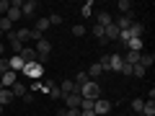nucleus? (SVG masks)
Masks as SVG:
<instances>
[{
	"label": "nucleus",
	"mask_w": 155,
	"mask_h": 116,
	"mask_svg": "<svg viewBox=\"0 0 155 116\" xmlns=\"http://www.w3.org/2000/svg\"><path fill=\"white\" fill-rule=\"evenodd\" d=\"M78 93H80V98L96 101V98H101V85L96 83V80H88V83H83L80 88H78Z\"/></svg>",
	"instance_id": "obj_1"
},
{
	"label": "nucleus",
	"mask_w": 155,
	"mask_h": 116,
	"mask_svg": "<svg viewBox=\"0 0 155 116\" xmlns=\"http://www.w3.org/2000/svg\"><path fill=\"white\" fill-rule=\"evenodd\" d=\"M34 52H36V62H39V65H44V62H47V57H49V52H52L49 39H39V41H36V47H34Z\"/></svg>",
	"instance_id": "obj_2"
},
{
	"label": "nucleus",
	"mask_w": 155,
	"mask_h": 116,
	"mask_svg": "<svg viewBox=\"0 0 155 116\" xmlns=\"http://www.w3.org/2000/svg\"><path fill=\"white\" fill-rule=\"evenodd\" d=\"M21 75H26V80H41V75H44V65H39V62H28V65H23Z\"/></svg>",
	"instance_id": "obj_3"
},
{
	"label": "nucleus",
	"mask_w": 155,
	"mask_h": 116,
	"mask_svg": "<svg viewBox=\"0 0 155 116\" xmlns=\"http://www.w3.org/2000/svg\"><path fill=\"white\" fill-rule=\"evenodd\" d=\"M111 111V101H106V98H96L93 101V114L96 116H106Z\"/></svg>",
	"instance_id": "obj_4"
},
{
	"label": "nucleus",
	"mask_w": 155,
	"mask_h": 116,
	"mask_svg": "<svg viewBox=\"0 0 155 116\" xmlns=\"http://www.w3.org/2000/svg\"><path fill=\"white\" fill-rule=\"evenodd\" d=\"M16 83H18V72H13V70H5L3 75H0V85H3V88H13Z\"/></svg>",
	"instance_id": "obj_5"
},
{
	"label": "nucleus",
	"mask_w": 155,
	"mask_h": 116,
	"mask_svg": "<svg viewBox=\"0 0 155 116\" xmlns=\"http://www.w3.org/2000/svg\"><path fill=\"white\" fill-rule=\"evenodd\" d=\"M36 8H39L36 0H23V5H21V16H23V18H31L34 13H36Z\"/></svg>",
	"instance_id": "obj_6"
},
{
	"label": "nucleus",
	"mask_w": 155,
	"mask_h": 116,
	"mask_svg": "<svg viewBox=\"0 0 155 116\" xmlns=\"http://www.w3.org/2000/svg\"><path fill=\"white\" fill-rule=\"evenodd\" d=\"M122 67H124L122 54H109V72H122Z\"/></svg>",
	"instance_id": "obj_7"
},
{
	"label": "nucleus",
	"mask_w": 155,
	"mask_h": 116,
	"mask_svg": "<svg viewBox=\"0 0 155 116\" xmlns=\"http://www.w3.org/2000/svg\"><path fill=\"white\" fill-rule=\"evenodd\" d=\"M127 31H129V36H132V39H142L145 36V26L140 21H132V26H129Z\"/></svg>",
	"instance_id": "obj_8"
},
{
	"label": "nucleus",
	"mask_w": 155,
	"mask_h": 116,
	"mask_svg": "<svg viewBox=\"0 0 155 116\" xmlns=\"http://www.w3.org/2000/svg\"><path fill=\"white\" fill-rule=\"evenodd\" d=\"M85 75H88V80H96V83H98V77L104 75V67H101L98 62H93V65L88 67V72H85Z\"/></svg>",
	"instance_id": "obj_9"
},
{
	"label": "nucleus",
	"mask_w": 155,
	"mask_h": 116,
	"mask_svg": "<svg viewBox=\"0 0 155 116\" xmlns=\"http://www.w3.org/2000/svg\"><path fill=\"white\" fill-rule=\"evenodd\" d=\"M62 101L67 103V108H80V93H70V95H62Z\"/></svg>",
	"instance_id": "obj_10"
},
{
	"label": "nucleus",
	"mask_w": 155,
	"mask_h": 116,
	"mask_svg": "<svg viewBox=\"0 0 155 116\" xmlns=\"http://www.w3.org/2000/svg\"><path fill=\"white\" fill-rule=\"evenodd\" d=\"M18 57L23 60V65H28V62H36V52H34V49H28V47H23V49L18 52Z\"/></svg>",
	"instance_id": "obj_11"
},
{
	"label": "nucleus",
	"mask_w": 155,
	"mask_h": 116,
	"mask_svg": "<svg viewBox=\"0 0 155 116\" xmlns=\"http://www.w3.org/2000/svg\"><path fill=\"white\" fill-rule=\"evenodd\" d=\"M11 93H13V98H23V95L28 93V88H26V83H23V80H18V83L11 88Z\"/></svg>",
	"instance_id": "obj_12"
},
{
	"label": "nucleus",
	"mask_w": 155,
	"mask_h": 116,
	"mask_svg": "<svg viewBox=\"0 0 155 116\" xmlns=\"http://www.w3.org/2000/svg\"><path fill=\"white\" fill-rule=\"evenodd\" d=\"M8 65H11V70L13 72H18V75H21L23 72V60L18 54H13V57H8Z\"/></svg>",
	"instance_id": "obj_13"
},
{
	"label": "nucleus",
	"mask_w": 155,
	"mask_h": 116,
	"mask_svg": "<svg viewBox=\"0 0 155 116\" xmlns=\"http://www.w3.org/2000/svg\"><path fill=\"white\" fill-rule=\"evenodd\" d=\"M153 62H155V54H153V52H140V65H142L145 70H150Z\"/></svg>",
	"instance_id": "obj_14"
},
{
	"label": "nucleus",
	"mask_w": 155,
	"mask_h": 116,
	"mask_svg": "<svg viewBox=\"0 0 155 116\" xmlns=\"http://www.w3.org/2000/svg\"><path fill=\"white\" fill-rule=\"evenodd\" d=\"M60 90H62V95H70V93H78V85L72 83V80H62Z\"/></svg>",
	"instance_id": "obj_15"
},
{
	"label": "nucleus",
	"mask_w": 155,
	"mask_h": 116,
	"mask_svg": "<svg viewBox=\"0 0 155 116\" xmlns=\"http://www.w3.org/2000/svg\"><path fill=\"white\" fill-rule=\"evenodd\" d=\"M142 47H145L142 39H129V41H127V49H129V52H137V54L142 52Z\"/></svg>",
	"instance_id": "obj_16"
},
{
	"label": "nucleus",
	"mask_w": 155,
	"mask_h": 116,
	"mask_svg": "<svg viewBox=\"0 0 155 116\" xmlns=\"http://www.w3.org/2000/svg\"><path fill=\"white\" fill-rule=\"evenodd\" d=\"M96 23H98V26H109V23H114V18L109 16V11H101L98 16H96Z\"/></svg>",
	"instance_id": "obj_17"
},
{
	"label": "nucleus",
	"mask_w": 155,
	"mask_h": 116,
	"mask_svg": "<svg viewBox=\"0 0 155 116\" xmlns=\"http://www.w3.org/2000/svg\"><path fill=\"white\" fill-rule=\"evenodd\" d=\"M5 18H8V21H11V23H16V21H21V8H8V13H5Z\"/></svg>",
	"instance_id": "obj_18"
},
{
	"label": "nucleus",
	"mask_w": 155,
	"mask_h": 116,
	"mask_svg": "<svg viewBox=\"0 0 155 116\" xmlns=\"http://www.w3.org/2000/svg\"><path fill=\"white\" fill-rule=\"evenodd\" d=\"M13 101V93H11V88H3L0 90V106H8Z\"/></svg>",
	"instance_id": "obj_19"
},
{
	"label": "nucleus",
	"mask_w": 155,
	"mask_h": 116,
	"mask_svg": "<svg viewBox=\"0 0 155 116\" xmlns=\"http://www.w3.org/2000/svg\"><path fill=\"white\" fill-rule=\"evenodd\" d=\"M140 114H145V116H155V101H145Z\"/></svg>",
	"instance_id": "obj_20"
},
{
	"label": "nucleus",
	"mask_w": 155,
	"mask_h": 116,
	"mask_svg": "<svg viewBox=\"0 0 155 116\" xmlns=\"http://www.w3.org/2000/svg\"><path fill=\"white\" fill-rule=\"evenodd\" d=\"M116 8L122 11V16H129V13H132V3H129V0H119V3H116Z\"/></svg>",
	"instance_id": "obj_21"
},
{
	"label": "nucleus",
	"mask_w": 155,
	"mask_h": 116,
	"mask_svg": "<svg viewBox=\"0 0 155 116\" xmlns=\"http://www.w3.org/2000/svg\"><path fill=\"white\" fill-rule=\"evenodd\" d=\"M34 28H36L39 34H44L47 28H49V18H47V16H44V18H39V21H36V26H34Z\"/></svg>",
	"instance_id": "obj_22"
},
{
	"label": "nucleus",
	"mask_w": 155,
	"mask_h": 116,
	"mask_svg": "<svg viewBox=\"0 0 155 116\" xmlns=\"http://www.w3.org/2000/svg\"><path fill=\"white\" fill-rule=\"evenodd\" d=\"M28 31H31V28H18V31H13V34H16V39L21 41V44H26L28 41Z\"/></svg>",
	"instance_id": "obj_23"
},
{
	"label": "nucleus",
	"mask_w": 155,
	"mask_h": 116,
	"mask_svg": "<svg viewBox=\"0 0 155 116\" xmlns=\"http://www.w3.org/2000/svg\"><path fill=\"white\" fill-rule=\"evenodd\" d=\"M132 75H134V77H145V75H147V70L137 62V65H132Z\"/></svg>",
	"instance_id": "obj_24"
},
{
	"label": "nucleus",
	"mask_w": 155,
	"mask_h": 116,
	"mask_svg": "<svg viewBox=\"0 0 155 116\" xmlns=\"http://www.w3.org/2000/svg\"><path fill=\"white\" fill-rule=\"evenodd\" d=\"M0 31H3V34H11L13 31V23L8 21V18H0Z\"/></svg>",
	"instance_id": "obj_25"
},
{
	"label": "nucleus",
	"mask_w": 155,
	"mask_h": 116,
	"mask_svg": "<svg viewBox=\"0 0 155 116\" xmlns=\"http://www.w3.org/2000/svg\"><path fill=\"white\" fill-rule=\"evenodd\" d=\"M91 13H93V3H91V0H88V3H85V5L80 8V16H83V18H88Z\"/></svg>",
	"instance_id": "obj_26"
},
{
	"label": "nucleus",
	"mask_w": 155,
	"mask_h": 116,
	"mask_svg": "<svg viewBox=\"0 0 155 116\" xmlns=\"http://www.w3.org/2000/svg\"><path fill=\"white\" fill-rule=\"evenodd\" d=\"M91 34H93V36L98 39V41H104V26H98V23H96V26L91 28Z\"/></svg>",
	"instance_id": "obj_27"
},
{
	"label": "nucleus",
	"mask_w": 155,
	"mask_h": 116,
	"mask_svg": "<svg viewBox=\"0 0 155 116\" xmlns=\"http://www.w3.org/2000/svg\"><path fill=\"white\" fill-rule=\"evenodd\" d=\"M72 83H75L78 88H80V85H83V83H88V75H85V72H78V75H75V80H72Z\"/></svg>",
	"instance_id": "obj_28"
},
{
	"label": "nucleus",
	"mask_w": 155,
	"mask_h": 116,
	"mask_svg": "<svg viewBox=\"0 0 155 116\" xmlns=\"http://www.w3.org/2000/svg\"><path fill=\"white\" fill-rule=\"evenodd\" d=\"M72 36H85V26L83 23H75V26H72Z\"/></svg>",
	"instance_id": "obj_29"
},
{
	"label": "nucleus",
	"mask_w": 155,
	"mask_h": 116,
	"mask_svg": "<svg viewBox=\"0 0 155 116\" xmlns=\"http://www.w3.org/2000/svg\"><path fill=\"white\" fill-rule=\"evenodd\" d=\"M39 39H44V34H39L36 28H31V31H28V41H34V44H36Z\"/></svg>",
	"instance_id": "obj_30"
},
{
	"label": "nucleus",
	"mask_w": 155,
	"mask_h": 116,
	"mask_svg": "<svg viewBox=\"0 0 155 116\" xmlns=\"http://www.w3.org/2000/svg\"><path fill=\"white\" fill-rule=\"evenodd\" d=\"M47 18H49V26H60V23H62V16H60V13H52V16H47Z\"/></svg>",
	"instance_id": "obj_31"
},
{
	"label": "nucleus",
	"mask_w": 155,
	"mask_h": 116,
	"mask_svg": "<svg viewBox=\"0 0 155 116\" xmlns=\"http://www.w3.org/2000/svg\"><path fill=\"white\" fill-rule=\"evenodd\" d=\"M8 8H11V0H0V18H5Z\"/></svg>",
	"instance_id": "obj_32"
},
{
	"label": "nucleus",
	"mask_w": 155,
	"mask_h": 116,
	"mask_svg": "<svg viewBox=\"0 0 155 116\" xmlns=\"http://www.w3.org/2000/svg\"><path fill=\"white\" fill-rule=\"evenodd\" d=\"M5 70H11V65H8V57H0V75Z\"/></svg>",
	"instance_id": "obj_33"
},
{
	"label": "nucleus",
	"mask_w": 155,
	"mask_h": 116,
	"mask_svg": "<svg viewBox=\"0 0 155 116\" xmlns=\"http://www.w3.org/2000/svg\"><path fill=\"white\" fill-rule=\"evenodd\" d=\"M129 39H132V36H129V31H119V41H122L124 47H127V41H129Z\"/></svg>",
	"instance_id": "obj_34"
},
{
	"label": "nucleus",
	"mask_w": 155,
	"mask_h": 116,
	"mask_svg": "<svg viewBox=\"0 0 155 116\" xmlns=\"http://www.w3.org/2000/svg\"><path fill=\"white\" fill-rule=\"evenodd\" d=\"M142 103H145L142 98H134V101H132V108H134V111H142Z\"/></svg>",
	"instance_id": "obj_35"
},
{
	"label": "nucleus",
	"mask_w": 155,
	"mask_h": 116,
	"mask_svg": "<svg viewBox=\"0 0 155 116\" xmlns=\"http://www.w3.org/2000/svg\"><path fill=\"white\" fill-rule=\"evenodd\" d=\"M65 116H80V108H65Z\"/></svg>",
	"instance_id": "obj_36"
},
{
	"label": "nucleus",
	"mask_w": 155,
	"mask_h": 116,
	"mask_svg": "<svg viewBox=\"0 0 155 116\" xmlns=\"http://www.w3.org/2000/svg\"><path fill=\"white\" fill-rule=\"evenodd\" d=\"M21 101H23V103H34V93H26Z\"/></svg>",
	"instance_id": "obj_37"
},
{
	"label": "nucleus",
	"mask_w": 155,
	"mask_h": 116,
	"mask_svg": "<svg viewBox=\"0 0 155 116\" xmlns=\"http://www.w3.org/2000/svg\"><path fill=\"white\" fill-rule=\"evenodd\" d=\"M122 75H127V77H129V75H132V67H129V65H124V67H122Z\"/></svg>",
	"instance_id": "obj_38"
},
{
	"label": "nucleus",
	"mask_w": 155,
	"mask_h": 116,
	"mask_svg": "<svg viewBox=\"0 0 155 116\" xmlns=\"http://www.w3.org/2000/svg\"><path fill=\"white\" fill-rule=\"evenodd\" d=\"M5 52H8V49H5V44H3V41H0V57H8Z\"/></svg>",
	"instance_id": "obj_39"
},
{
	"label": "nucleus",
	"mask_w": 155,
	"mask_h": 116,
	"mask_svg": "<svg viewBox=\"0 0 155 116\" xmlns=\"http://www.w3.org/2000/svg\"><path fill=\"white\" fill-rule=\"evenodd\" d=\"M3 111H5V106H0V114H3Z\"/></svg>",
	"instance_id": "obj_40"
},
{
	"label": "nucleus",
	"mask_w": 155,
	"mask_h": 116,
	"mask_svg": "<svg viewBox=\"0 0 155 116\" xmlns=\"http://www.w3.org/2000/svg\"><path fill=\"white\" fill-rule=\"evenodd\" d=\"M140 116H145V114H140Z\"/></svg>",
	"instance_id": "obj_41"
}]
</instances>
